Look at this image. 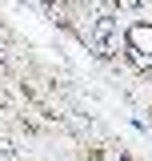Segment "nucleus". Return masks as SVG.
<instances>
[{"label": "nucleus", "mask_w": 152, "mask_h": 161, "mask_svg": "<svg viewBox=\"0 0 152 161\" xmlns=\"http://www.w3.org/2000/svg\"><path fill=\"white\" fill-rule=\"evenodd\" d=\"M124 53L140 73H152V24L140 20V24H132L124 32Z\"/></svg>", "instance_id": "obj_1"}, {"label": "nucleus", "mask_w": 152, "mask_h": 161, "mask_svg": "<svg viewBox=\"0 0 152 161\" xmlns=\"http://www.w3.org/2000/svg\"><path fill=\"white\" fill-rule=\"evenodd\" d=\"M116 48H120V24L112 16H96L92 20V53L96 57H116Z\"/></svg>", "instance_id": "obj_2"}, {"label": "nucleus", "mask_w": 152, "mask_h": 161, "mask_svg": "<svg viewBox=\"0 0 152 161\" xmlns=\"http://www.w3.org/2000/svg\"><path fill=\"white\" fill-rule=\"evenodd\" d=\"M92 161H128V157H124L120 149H96V157H92Z\"/></svg>", "instance_id": "obj_3"}, {"label": "nucleus", "mask_w": 152, "mask_h": 161, "mask_svg": "<svg viewBox=\"0 0 152 161\" xmlns=\"http://www.w3.org/2000/svg\"><path fill=\"white\" fill-rule=\"evenodd\" d=\"M0 161H20V157H16V149H12L8 141H0Z\"/></svg>", "instance_id": "obj_4"}, {"label": "nucleus", "mask_w": 152, "mask_h": 161, "mask_svg": "<svg viewBox=\"0 0 152 161\" xmlns=\"http://www.w3.org/2000/svg\"><path fill=\"white\" fill-rule=\"evenodd\" d=\"M0 60H4V57H0Z\"/></svg>", "instance_id": "obj_5"}]
</instances>
